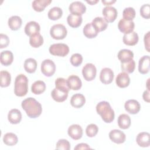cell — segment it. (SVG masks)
I'll use <instances>...</instances> for the list:
<instances>
[{
  "label": "cell",
  "instance_id": "1",
  "mask_svg": "<svg viewBox=\"0 0 150 150\" xmlns=\"http://www.w3.org/2000/svg\"><path fill=\"white\" fill-rule=\"evenodd\" d=\"M21 106L27 115L31 118L38 117L42 112L40 103L33 97H29L22 101Z\"/></svg>",
  "mask_w": 150,
  "mask_h": 150
},
{
  "label": "cell",
  "instance_id": "2",
  "mask_svg": "<svg viewBox=\"0 0 150 150\" xmlns=\"http://www.w3.org/2000/svg\"><path fill=\"white\" fill-rule=\"evenodd\" d=\"M96 111L105 122L110 123L114 120V111L110 103L106 101H101L97 104Z\"/></svg>",
  "mask_w": 150,
  "mask_h": 150
},
{
  "label": "cell",
  "instance_id": "3",
  "mask_svg": "<svg viewBox=\"0 0 150 150\" xmlns=\"http://www.w3.org/2000/svg\"><path fill=\"white\" fill-rule=\"evenodd\" d=\"M28 91V79L23 74L16 76L15 80L14 93L18 97L25 96Z\"/></svg>",
  "mask_w": 150,
  "mask_h": 150
},
{
  "label": "cell",
  "instance_id": "4",
  "mask_svg": "<svg viewBox=\"0 0 150 150\" xmlns=\"http://www.w3.org/2000/svg\"><path fill=\"white\" fill-rule=\"evenodd\" d=\"M49 50L52 55L64 57L69 53V47L64 43H54L50 45Z\"/></svg>",
  "mask_w": 150,
  "mask_h": 150
},
{
  "label": "cell",
  "instance_id": "5",
  "mask_svg": "<svg viewBox=\"0 0 150 150\" xmlns=\"http://www.w3.org/2000/svg\"><path fill=\"white\" fill-rule=\"evenodd\" d=\"M67 33L66 27L62 24H56L52 26L50 30V35L52 38L56 40L63 39Z\"/></svg>",
  "mask_w": 150,
  "mask_h": 150
},
{
  "label": "cell",
  "instance_id": "6",
  "mask_svg": "<svg viewBox=\"0 0 150 150\" xmlns=\"http://www.w3.org/2000/svg\"><path fill=\"white\" fill-rule=\"evenodd\" d=\"M56 71V65L50 59H45L41 63V71L47 77H50L54 74Z\"/></svg>",
  "mask_w": 150,
  "mask_h": 150
},
{
  "label": "cell",
  "instance_id": "7",
  "mask_svg": "<svg viewBox=\"0 0 150 150\" xmlns=\"http://www.w3.org/2000/svg\"><path fill=\"white\" fill-rule=\"evenodd\" d=\"M97 69L96 66L90 63H87L82 69V74L84 79L88 81H92L96 76Z\"/></svg>",
  "mask_w": 150,
  "mask_h": 150
},
{
  "label": "cell",
  "instance_id": "8",
  "mask_svg": "<svg viewBox=\"0 0 150 150\" xmlns=\"http://www.w3.org/2000/svg\"><path fill=\"white\" fill-rule=\"evenodd\" d=\"M102 13L105 21L107 23H111L116 19L118 12L115 8L111 6H107L103 8Z\"/></svg>",
  "mask_w": 150,
  "mask_h": 150
},
{
  "label": "cell",
  "instance_id": "9",
  "mask_svg": "<svg viewBox=\"0 0 150 150\" xmlns=\"http://www.w3.org/2000/svg\"><path fill=\"white\" fill-rule=\"evenodd\" d=\"M135 27V23L132 21H128L124 18L120 20L118 28L120 32L124 34H128L133 32Z\"/></svg>",
  "mask_w": 150,
  "mask_h": 150
},
{
  "label": "cell",
  "instance_id": "10",
  "mask_svg": "<svg viewBox=\"0 0 150 150\" xmlns=\"http://www.w3.org/2000/svg\"><path fill=\"white\" fill-rule=\"evenodd\" d=\"M71 14L81 16L86 11L85 5L80 1H74L70 4L69 7Z\"/></svg>",
  "mask_w": 150,
  "mask_h": 150
},
{
  "label": "cell",
  "instance_id": "11",
  "mask_svg": "<svg viewBox=\"0 0 150 150\" xmlns=\"http://www.w3.org/2000/svg\"><path fill=\"white\" fill-rule=\"evenodd\" d=\"M114 77V72L110 68L105 67L101 70L100 74V80L103 84H110L112 81Z\"/></svg>",
  "mask_w": 150,
  "mask_h": 150
},
{
  "label": "cell",
  "instance_id": "12",
  "mask_svg": "<svg viewBox=\"0 0 150 150\" xmlns=\"http://www.w3.org/2000/svg\"><path fill=\"white\" fill-rule=\"evenodd\" d=\"M110 139L115 144H122L124 143L126 139L125 134L119 129H112L109 133Z\"/></svg>",
  "mask_w": 150,
  "mask_h": 150
},
{
  "label": "cell",
  "instance_id": "13",
  "mask_svg": "<svg viewBox=\"0 0 150 150\" xmlns=\"http://www.w3.org/2000/svg\"><path fill=\"white\" fill-rule=\"evenodd\" d=\"M68 94H69L68 91L55 87L52 91L51 96L52 98L54 101L60 103V102H63L67 99L68 97Z\"/></svg>",
  "mask_w": 150,
  "mask_h": 150
},
{
  "label": "cell",
  "instance_id": "14",
  "mask_svg": "<svg viewBox=\"0 0 150 150\" xmlns=\"http://www.w3.org/2000/svg\"><path fill=\"white\" fill-rule=\"evenodd\" d=\"M67 133L72 139L79 140L82 137L83 129L79 124H73L69 127Z\"/></svg>",
  "mask_w": 150,
  "mask_h": 150
},
{
  "label": "cell",
  "instance_id": "15",
  "mask_svg": "<svg viewBox=\"0 0 150 150\" xmlns=\"http://www.w3.org/2000/svg\"><path fill=\"white\" fill-rule=\"evenodd\" d=\"M125 110L131 114H137L141 108V105L138 101L131 99L127 101L124 104Z\"/></svg>",
  "mask_w": 150,
  "mask_h": 150
},
{
  "label": "cell",
  "instance_id": "16",
  "mask_svg": "<svg viewBox=\"0 0 150 150\" xmlns=\"http://www.w3.org/2000/svg\"><path fill=\"white\" fill-rule=\"evenodd\" d=\"M40 30V25L35 21H30L28 22L25 27V33L29 37L35 34L39 33Z\"/></svg>",
  "mask_w": 150,
  "mask_h": 150
},
{
  "label": "cell",
  "instance_id": "17",
  "mask_svg": "<svg viewBox=\"0 0 150 150\" xmlns=\"http://www.w3.org/2000/svg\"><path fill=\"white\" fill-rule=\"evenodd\" d=\"M115 83L117 86L120 88H125L128 86L130 83V78L128 73L124 71L120 73L116 77Z\"/></svg>",
  "mask_w": 150,
  "mask_h": 150
},
{
  "label": "cell",
  "instance_id": "18",
  "mask_svg": "<svg viewBox=\"0 0 150 150\" xmlns=\"http://www.w3.org/2000/svg\"><path fill=\"white\" fill-rule=\"evenodd\" d=\"M67 85L70 90H79L82 86V82L77 76L71 75L67 79Z\"/></svg>",
  "mask_w": 150,
  "mask_h": 150
},
{
  "label": "cell",
  "instance_id": "19",
  "mask_svg": "<svg viewBox=\"0 0 150 150\" xmlns=\"http://www.w3.org/2000/svg\"><path fill=\"white\" fill-rule=\"evenodd\" d=\"M149 56H144L141 57L138 62V71L140 73L144 74L149 72Z\"/></svg>",
  "mask_w": 150,
  "mask_h": 150
},
{
  "label": "cell",
  "instance_id": "20",
  "mask_svg": "<svg viewBox=\"0 0 150 150\" xmlns=\"http://www.w3.org/2000/svg\"><path fill=\"white\" fill-rule=\"evenodd\" d=\"M150 135L147 132L139 133L136 138L138 145L141 147H148L150 145Z\"/></svg>",
  "mask_w": 150,
  "mask_h": 150
},
{
  "label": "cell",
  "instance_id": "21",
  "mask_svg": "<svg viewBox=\"0 0 150 150\" xmlns=\"http://www.w3.org/2000/svg\"><path fill=\"white\" fill-rule=\"evenodd\" d=\"M138 35L135 32H132L128 34H124L122 38L124 43L128 46L135 45L138 43Z\"/></svg>",
  "mask_w": 150,
  "mask_h": 150
},
{
  "label": "cell",
  "instance_id": "22",
  "mask_svg": "<svg viewBox=\"0 0 150 150\" xmlns=\"http://www.w3.org/2000/svg\"><path fill=\"white\" fill-rule=\"evenodd\" d=\"M86 102L85 97L80 93H76L72 96L70 99L71 105L77 108H81L84 105Z\"/></svg>",
  "mask_w": 150,
  "mask_h": 150
},
{
  "label": "cell",
  "instance_id": "23",
  "mask_svg": "<svg viewBox=\"0 0 150 150\" xmlns=\"http://www.w3.org/2000/svg\"><path fill=\"white\" fill-rule=\"evenodd\" d=\"M8 119L10 123L12 124H19L22 120V114L18 109H12L8 112Z\"/></svg>",
  "mask_w": 150,
  "mask_h": 150
},
{
  "label": "cell",
  "instance_id": "24",
  "mask_svg": "<svg viewBox=\"0 0 150 150\" xmlns=\"http://www.w3.org/2000/svg\"><path fill=\"white\" fill-rule=\"evenodd\" d=\"M117 57L121 63H125L133 59L134 53L129 49H121L118 52Z\"/></svg>",
  "mask_w": 150,
  "mask_h": 150
},
{
  "label": "cell",
  "instance_id": "25",
  "mask_svg": "<svg viewBox=\"0 0 150 150\" xmlns=\"http://www.w3.org/2000/svg\"><path fill=\"white\" fill-rule=\"evenodd\" d=\"M91 23L98 32L105 30L108 26V23L103 18L100 16L95 18Z\"/></svg>",
  "mask_w": 150,
  "mask_h": 150
},
{
  "label": "cell",
  "instance_id": "26",
  "mask_svg": "<svg viewBox=\"0 0 150 150\" xmlns=\"http://www.w3.org/2000/svg\"><path fill=\"white\" fill-rule=\"evenodd\" d=\"M0 60L2 64L8 66H9L13 60V55L10 50L2 51L0 54Z\"/></svg>",
  "mask_w": 150,
  "mask_h": 150
},
{
  "label": "cell",
  "instance_id": "27",
  "mask_svg": "<svg viewBox=\"0 0 150 150\" xmlns=\"http://www.w3.org/2000/svg\"><path fill=\"white\" fill-rule=\"evenodd\" d=\"M9 28L12 30H18L22 26V21L20 16L17 15L12 16L10 17L8 21Z\"/></svg>",
  "mask_w": 150,
  "mask_h": 150
},
{
  "label": "cell",
  "instance_id": "28",
  "mask_svg": "<svg viewBox=\"0 0 150 150\" xmlns=\"http://www.w3.org/2000/svg\"><path fill=\"white\" fill-rule=\"evenodd\" d=\"M83 31L84 36L89 39H92L96 37L98 33L93 25L92 23H87L83 28Z\"/></svg>",
  "mask_w": 150,
  "mask_h": 150
},
{
  "label": "cell",
  "instance_id": "29",
  "mask_svg": "<svg viewBox=\"0 0 150 150\" xmlns=\"http://www.w3.org/2000/svg\"><path fill=\"white\" fill-rule=\"evenodd\" d=\"M82 17L81 16L75 15L73 14H70L67 18V22L68 25L74 28H78L80 26L82 23Z\"/></svg>",
  "mask_w": 150,
  "mask_h": 150
},
{
  "label": "cell",
  "instance_id": "30",
  "mask_svg": "<svg viewBox=\"0 0 150 150\" xmlns=\"http://www.w3.org/2000/svg\"><path fill=\"white\" fill-rule=\"evenodd\" d=\"M118 125L121 129H128L131 125V118L129 116L126 114L120 115L118 118Z\"/></svg>",
  "mask_w": 150,
  "mask_h": 150
},
{
  "label": "cell",
  "instance_id": "31",
  "mask_svg": "<svg viewBox=\"0 0 150 150\" xmlns=\"http://www.w3.org/2000/svg\"><path fill=\"white\" fill-rule=\"evenodd\" d=\"M46 90V84L42 80L35 81L31 86V91L35 94H40Z\"/></svg>",
  "mask_w": 150,
  "mask_h": 150
},
{
  "label": "cell",
  "instance_id": "32",
  "mask_svg": "<svg viewBox=\"0 0 150 150\" xmlns=\"http://www.w3.org/2000/svg\"><path fill=\"white\" fill-rule=\"evenodd\" d=\"M52 2L51 0H35L32 2V8L37 12H42Z\"/></svg>",
  "mask_w": 150,
  "mask_h": 150
},
{
  "label": "cell",
  "instance_id": "33",
  "mask_svg": "<svg viewBox=\"0 0 150 150\" xmlns=\"http://www.w3.org/2000/svg\"><path fill=\"white\" fill-rule=\"evenodd\" d=\"M18 137L12 132H8L3 137L4 143L8 146H13L18 143Z\"/></svg>",
  "mask_w": 150,
  "mask_h": 150
},
{
  "label": "cell",
  "instance_id": "34",
  "mask_svg": "<svg viewBox=\"0 0 150 150\" xmlns=\"http://www.w3.org/2000/svg\"><path fill=\"white\" fill-rule=\"evenodd\" d=\"M24 69L29 73H34L37 68V62L33 58H28L24 62Z\"/></svg>",
  "mask_w": 150,
  "mask_h": 150
},
{
  "label": "cell",
  "instance_id": "35",
  "mask_svg": "<svg viewBox=\"0 0 150 150\" xmlns=\"http://www.w3.org/2000/svg\"><path fill=\"white\" fill-rule=\"evenodd\" d=\"M43 43V38L40 34L38 33L31 36L29 38V44L31 46L35 48L40 47Z\"/></svg>",
  "mask_w": 150,
  "mask_h": 150
},
{
  "label": "cell",
  "instance_id": "36",
  "mask_svg": "<svg viewBox=\"0 0 150 150\" xmlns=\"http://www.w3.org/2000/svg\"><path fill=\"white\" fill-rule=\"evenodd\" d=\"M62 9L58 6H54L48 12V18L53 21H56L60 18L62 16Z\"/></svg>",
  "mask_w": 150,
  "mask_h": 150
},
{
  "label": "cell",
  "instance_id": "37",
  "mask_svg": "<svg viewBox=\"0 0 150 150\" xmlns=\"http://www.w3.org/2000/svg\"><path fill=\"white\" fill-rule=\"evenodd\" d=\"M1 76V87H6L9 86L11 81V76L10 73L6 70H2L0 72Z\"/></svg>",
  "mask_w": 150,
  "mask_h": 150
},
{
  "label": "cell",
  "instance_id": "38",
  "mask_svg": "<svg viewBox=\"0 0 150 150\" xmlns=\"http://www.w3.org/2000/svg\"><path fill=\"white\" fill-rule=\"evenodd\" d=\"M135 67V62L132 59L130 60L129 62H125V63H122L121 64V70L127 73H132Z\"/></svg>",
  "mask_w": 150,
  "mask_h": 150
},
{
  "label": "cell",
  "instance_id": "39",
  "mask_svg": "<svg viewBox=\"0 0 150 150\" xmlns=\"http://www.w3.org/2000/svg\"><path fill=\"white\" fill-rule=\"evenodd\" d=\"M135 11L132 7L125 8L122 12L123 18L128 21H132L135 17Z\"/></svg>",
  "mask_w": 150,
  "mask_h": 150
},
{
  "label": "cell",
  "instance_id": "40",
  "mask_svg": "<svg viewBox=\"0 0 150 150\" xmlns=\"http://www.w3.org/2000/svg\"><path fill=\"white\" fill-rule=\"evenodd\" d=\"M98 131V127L95 124H90L86 129V133L88 137H95Z\"/></svg>",
  "mask_w": 150,
  "mask_h": 150
},
{
  "label": "cell",
  "instance_id": "41",
  "mask_svg": "<svg viewBox=\"0 0 150 150\" xmlns=\"http://www.w3.org/2000/svg\"><path fill=\"white\" fill-rule=\"evenodd\" d=\"M55 86L56 88L63 89L69 91V87L67 83V80L62 77H59L55 80Z\"/></svg>",
  "mask_w": 150,
  "mask_h": 150
},
{
  "label": "cell",
  "instance_id": "42",
  "mask_svg": "<svg viewBox=\"0 0 150 150\" xmlns=\"http://www.w3.org/2000/svg\"><path fill=\"white\" fill-rule=\"evenodd\" d=\"M70 61L73 66L77 67L82 63L83 57L80 53H74L71 56Z\"/></svg>",
  "mask_w": 150,
  "mask_h": 150
},
{
  "label": "cell",
  "instance_id": "43",
  "mask_svg": "<svg viewBox=\"0 0 150 150\" xmlns=\"http://www.w3.org/2000/svg\"><path fill=\"white\" fill-rule=\"evenodd\" d=\"M56 148L57 149L69 150L70 149V144L67 140L61 139H59L56 143Z\"/></svg>",
  "mask_w": 150,
  "mask_h": 150
},
{
  "label": "cell",
  "instance_id": "44",
  "mask_svg": "<svg viewBox=\"0 0 150 150\" xmlns=\"http://www.w3.org/2000/svg\"><path fill=\"white\" fill-rule=\"evenodd\" d=\"M150 6L148 4L142 5L140 8V14L144 18L149 19L150 18Z\"/></svg>",
  "mask_w": 150,
  "mask_h": 150
},
{
  "label": "cell",
  "instance_id": "45",
  "mask_svg": "<svg viewBox=\"0 0 150 150\" xmlns=\"http://www.w3.org/2000/svg\"><path fill=\"white\" fill-rule=\"evenodd\" d=\"M9 43V39L6 35L0 34V48L2 49L8 46Z\"/></svg>",
  "mask_w": 150,
  "mask_h": 150
},
{
  "label": "cell",
  "instance_id": "46",
  "mask_svg": "<svg viewBox=\"0 0 150 150\" xmlns=\"http://www.w3.org/2000/svg\"><path fill=\"white\" fill-rule=\"evenodd\" d=\"M149 33L150 32H148L144 35V45L145 47L148 52H149Z\"/></svg>",
  "mask_w": 150,
  "mask_h": 150
},
{
  "label": "cell",
  "instance_id": "47",
  "mask_svg": "<svg viewBox=\"0 0 150 150\" xmlns=\"http://www.w3.org/2000/svg\"><path fill=\"white\" fill-rule=\"evenodd\" d=\"M91 149V148L89 146V145L85 143H80L77 144L74 148V150H78V149Z\"/></svg>",
  "mask_w": 150,
  "mask_h": 150
},
{
  "label": "cell",
  "instance_id": "48",
  "mask_svg": "<svg viewBox=\"0 0 150 150\" xmlns=\"http://www.w3.org/2000/svg\"><path fill=\"white\" fill-rule=\"evenodd\" d=\"M142 97L144 101L149 103V89H147L143 93Z\"/></svg>",
  "mask_w": 150,
  "mask_h": 150
},
{
  "label": "cell",
  "instance_id": "49",
  "mask_svg": "<svg viewBox=\"0 0 150 150\" xmlns=\"http://www.w3.org/2000/svg\"><path fill=\"white\" fill-rule=\"evenodd\" d=\"M102 3L103 4H104V5H110L114 3H115L116 2L115 0H114V1H104V0H103L101 1Z\"/></svg>",
  "mask_w": 150,
  "mask_h": 150
},
{
  "label": "cell",
  "instance_id": "50",
  "mask_svg": "<svg viewBox=\"0 0 150 150\" xmlns=\"http://www.w3.org/2000/svg\"><path fill=\"white\" fill-rule=\"evenodd\" d=\"M99 1L98 0H96V1H86V2L91 5H94L96 3H97Z\"/></svg>",
  "mask_w": 150,
  "mask_h": 150
}]
</instances>
